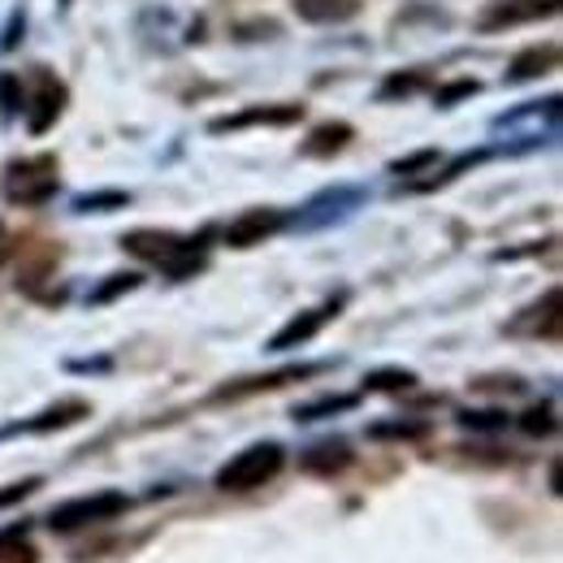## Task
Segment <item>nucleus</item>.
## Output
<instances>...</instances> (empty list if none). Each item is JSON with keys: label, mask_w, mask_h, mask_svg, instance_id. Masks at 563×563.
Instances as JSON below:
<instances>
[{"label": "nucleus", "mask_w": 563, "mask_h": 563, "mask_svg": "<svg viewBox=\"0 0 563 563\" xmlns=\"http://www.w3.org/2000/svg\"><path fill=\"white\" fill-rule=\"evenodd\" d=\"M278 230H282V212L252 209V212H243L239 221H230L225 243H230V247H256V243H265V239L278 234Z\"/></svg>", "instance_id": "nucleus-6"}, {"label": "nucleus", "mask_w": 563, "mask_h": 563, "mask_svg": "<svg viewBox=\"0 0 563 563\" xmlns=\"http://www.w3.org/2000/svg\"><path fill=\"white\" fill-rule=\"evenodd\" d=\"M299 118V104H286V109H252V113H239V118H217L212 122V135H225V131H239V126H252V122H265V126H286Z\"/></svg>", "instance_id": "nucleus-9"}, {"label": "nucleus", "mask_w": 563, "mask_h": 563, "mask_svg": "<svg viewBox=\"0 0 563 563\" xmlns=\"http://www.w3.org/2000/svg\"><path fill=\"white\" fill-rule=\"evenodd\" d=\"M35 490H40V477H31V482H18L13 490L0 494V507H4V503H18V498H26V494H35Z\"/></svg>", "instance_id": "nucleus-23"}, {"label": "nucleus", "mask_w": 563, "mask_h": 563, "mask_svg": "<svg viewBox=\"0 0 563 563\" xmlns=\"http://www.w3.org/2000/svg\"><path fill=\"white\" fill-rule=\"evenodd\" d=\"M0 191H4L9 205H44L48 196H57V161H53V156L13 161V165L4 169Z\"/></svg>", "instance_id": "nucleus-3"}, {"label": "nucleus", "mask_w": 563, "mask_h": 563, "mask_svg": "<svg viewBox=\"0 0 563 563\" xmlns=\"http://www.w3.org/2000/svg\"><path fill=\"white\" fill-rule=\"evenodd\" d=\"M126 507H131V498H126V494H118V490L87 494V498H70V503L53 507L48 525H53L57 533H74V529H82V525H100V520H113V516H122Z\"/></svg>", "instance_id": "nucleus-4"}, {"label": "nucleus", "mask_w": 563, "mask_h": 563, "mask_svg": "<svg viewBox=\"0 0 563 563\" xmlns=\"http://www.w3.org/2000/svg\"><path fill=\"white\" fill-rule=\"evenodd\" d=\"M368 433H373V438H390V433H395V438H421L424 424H373Z\"/></svg>", "instance_id": "nucleus-21"}, {"label": "nucleus", "mask_w": 563, "mask_h": 563, "mask_svg": "<svg viewBox=\"0 0 563 563\" xmlns=\"http://www.w3.org/2000/svg\"><path fill=\"white\" fill-rule=\"evenodd\" d=\"M339 312V303H325V308H312V312H299L295 321H286L278 334L269 339V347L265 352H290V347H299V343H308V339H317V330L330 321Z\"/></svg>", "instance_id": "nucleus-5"}, {"label": "nucleus", "mask_w": 563, "mask_h": 563, "mask_svg": "<svg viewBox=\"0 0 563 563\" xmlns=\"http://www.w3.org/2000/svg\"><path fill=\"white\" fill-rule=\"evenodd\" d=\"M62 100H66L62 82H53V78L44 74V91H40V100H35V104H40V113H31V131H35V135H44V131L53 126V118L62 113Z\"/></svg>", "instance_id": "nucleus-12"}, {"label": "nucleus", "mask_w": 563, "mask_h": 563, "mask_svg": "<svg viewBox=\"0 0 563 563\" xmlns=\"http://www.w3.org/2000/svg\"><path fill=\"white\" fill-rule=\"evenodd\" d=\"M460 421L473 424V429H503V424H507V417H503V412H464Z\"/></svg>", "instance_id": "nucleus-22"}, {"label": "nucleus", "mask_w": 563, "mask_h": 563, "mask_svg": "<svg viewBox=\"0 0 563 563\" xmlns=\"http://www.w3.org/2000/svg\"><path fill=\"white\" fill-rule=\"evenodd\" d=\"M308 373H317V368L303 364V368H282V373H269V377H247L243 386H221L217 399H243V395H256V390H274V386H286L290 377H308Z\"/></svg>", "instance_id": "nucleus-10"}, {"label": "nucleus", "mask_w": 563, "mask_h": 563, "mask_svg": "<svg viewBox=\"0 0 563 563\" xmlns=\"http://www.w3.org/2000/svg\"><path fill=\"white\" fill-rule=\"evenodd\" d=\"M347 408H355V395H334V399H317V404L295 408V421H325L330 412H347Z\"/></svg>", "instance_id": "nucleus-14"}, {"label": "nucleus", "mask_w": 563, "mask_h": 563, "mask_svg": "<svg viewBox=\"0 0 563 563\" xmlns=\"http://www.w3.org/2000/svg\"><path fill=\"white\" fill-rule=\"evenodd\" d=\"M282 468V446L278 442H256L247 451H239L230 464H221L217 486L221 490H256L265 482H274Z\"/></svg>", "instance_id": "nucleus-2"}, {"label": "nucleus", "mask_w": 563, "mask_h": 563, "mask_svg": "<svg viewBox=\"0 0 563 563\" xmlns=\"http://www.w3.org/2000/svg\"><path fill=\"white\" fill-rule=\"evenodd\" d=\"M412 382H417L412 373H373V377H368L373 390H408Z\"/></svg>", "instance_id": "nucleus-19"}, {"label": "nucleus", "mask_w": 563, "mask_h": 563, "mask_svg": "<svg viewBox=\"0 0 563 563\" xmlns=\"http://www.w3.org/2000/svg\"><path fill=\"white\" fill-rule=\"evenodd\" d=\"M525 429H529L533 438H538V433H551V429H555V412H551V408H533V412L525 417Z\"/></svg>", "instance_id": "nucleus-20"}, {"label": "nucleus", "mask_w": 563, "mask_h": 563, "mask_svg": "<svg viewBox=\"0 0 563 563\" xmlns=\"http://www.w3.org/2000/svg\"><path fill=\"white\" fill-rule=\"evenodd\" d=\"M542 13H555V0H503V4H494L490 13H482V31L529 22V18H542Z\"/></svg>", "instance_id": "nucleus-7"}, {"label": "nucleus", "mask_w": 563, "mask_h": 563, "mask_svg": "<svg viewBox=\"0 0 563 563\" xmlns=\"http://www.w3.org/2000/svg\"><path fill=\"white\" fill-rule=\"evenodd\" d=\"M87 417V404H62V408H48L40 421H18V424H9L4 429V438H13V433H48V429H66V424L74 421H82Z\"/></svg>", "instance_id": "nucleus-8"}, {"label": "nucleus", "mask_w": 563, "mask_h": 563, "mask_svg": "<svg viewBox=\"0 0 563 563\" xmlns=\"http://www.w3.org/2000/svg\"><path fill=\"white\" fill-rule=\"evenodd\" d=\"M0 563H35V551L9 533V538H0Z\"/></svg>", "instance_id": "nucleus-17"}, {"label": "nucleus", "mask_w": 563, "mask_h": 563, "mask_svg": "<svg viewBox=\"0 0 563 563\" xmlns=\"http://www.w3.org/2000/svg\"><path fill=\"white\" fill-rule=\"evenodd\" d=\"M352 140V126H321L312 143H303V156H325V152H339L343 143Z\"/></svg>", "instance_id": "nucleus-15"}, {"label": "nucleus", "mask_w": 563, "mask_h": 563, "mask_svg": "<svg viewBox=\"0 0 563 563\" xmlns=\"http://www.w3.org/2000/svg\"><path fill=\"white\" fill-rule=\"evenodd\" d=\"M295 9L312 22H343L360 9V0H295Z\"/></svg>", "instance_id": "nucleus-13"}, {"label": "nucleus", "mask_w": 563, "mask_h": 563, "mask_svg": "<svg viewBox=\"0 0 563 563\" xmlns=\"http://www.w3.org/2000/svg\"><path fill=\"white\" fill-rule=\"evenodd\" d=\"M140 286V274H118L113 282H104L96 295H91V303H104V299H113V295H122V290H135Z\"/></svg>", "instance_id": "nucleus-18"}, {"label": "nucleus", "mask_w": 563, "mask_h": 563, "mask_svg": "<svg viewBox=\"0 0 563 563\" xmlns=\"http://www.w3.org/2000/svg\"><path fill=\"white\" fill-rule=\"evenodd\" d=\"M347 464H352L347 442H321V446H312V451L303 455V468H308V473H339V468H347Z\"/></svg>", "instance_id": "nucleus-11"}, {"label": "nucleus", "mask_w": 563, "mask_h": 563, "mask_svg": "<svg viewBox=\"0 0 563 563\" xmlns=\"http://www.w3.org/2000/svg\"><path fill=\"white\" fill-rule=\"evenodd\" d=\"M468 91H477V82H455L451 91H442V96H438V104H451L455 96H468Z\"/></svg>", "instance_id": "nucleus-24"}, {"label": "nucleus", "mask_w": 563, "mask_h": 563, "mask_svg": "<svg viewBox=\"0 0 563 563\" xmlns=\"http://www.w3.org/2000/svg\"><path fill=\"white\" fill-rule=\"evenodd\" d=\"M126 200H131V196H122V191H113V196H82L74 209L78 212H109V209H126Z\"/></svg>", "instance_id": "nucleus-16"}, {"label": "nucleus", "mask_w": 563, "mask_h": 563, "mask_svg": "<svg viewBox=\"0 0 563 563\" xmlns=\"http://www.w3.org/2000/svg\"><path fill=\"white\" fill-rule=\"evenodd\" d=\"M122 247L152 261V265H161L169 278H187L205 265L200 261V239H178V234H165V230H135V234L122 239Z\"/></svg>", "instance_id": "nucleus-1"}]
</instances>
